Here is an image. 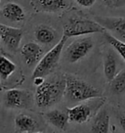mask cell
I'll list each match as a JSON object with an SVG mask.
<instances>
[{
  "label": "cell",
  "instance_id": "277c9868",
  "mask_svg": "<svg viewBox=\"0 0 125 133\" xmlns=\"http://www.w3.org/2000/svg\"><path fill=\"white\" fill-rule=\"evenodd\" d=\"M106 29L95 20L81 17H71L64 25L63 34L70 38L86 36L93 33H104Z\"/></svg>",
  "mask_w": 125,
  "mask_h": 133
},
{
  "label": "cell",
  "instance_id": "ffe728a7",
  "mask_svg": "<svg viewBox=\"0 0 125 133\" xmlns=\"http://www.w3.org/2000/svg\"><path fill=\"white\" fill-rule=\"evenodd\" d=\"M106 41L108 42L109 45L113 48V50L116 52L117 54L120 56V58L124 61L125 63V42L122 40L117 39L116 37H114L113 35H112L108 31H105L103 33Z\"/></svg>",
  "mask_w": 125,
  "mask_h": 133
},
{
  "label": "cell",
  "instance_id": "9a60e30c",
  "mask_svg": "<svg viewBox=\"0 0 125 133\" xmlns=\"http://www.w3.org/2000/svg\"><path fill=\"white\" fill-rule=\"evenodd\" d=\"M110 116L107 109H101L92 118L91 133H108Z\"/></svg>",
  "mask_w": 125,
  "mask_h": 133
},
{
  "label": "cell",
  "instance_id": "484cf974",
  "mask_svg": "<svg viewBox=\"0 0 125 133\" xmlns=\"http://www.w3.org/2000/svg\"><path fill=\"white\" fill-rule=\"evenodd\" d=\"M30 133H46V132H43V131H35V132H30Z\"/></svg>",
  "mask_w": 125,
  "mask_h": 133
},
{
  "label": "cell",
  "instance_id": "2e32d148",
  "mask_svg": "<svg viewBox=\"0 0 125 133\" xmlns=\"http://www.w3.org/2000/svg\"><path fill=\"white\" fill-rule=\"evenodd\" d=\"M34 36L38 43L43 45L53 44L58 37V33L48 25H39L34 29Z\"/></svg>",
  "mask_w": 125,
  "mask_h": 133
},
{
  "label": "cell",
  "instance_id": "6da1fadb",
  "mask_svg": "<svg viewBox=\"0 0 125 133\" xmlns=\"http://www.w3.org/2000/svg\"><path fill=\"white\" fill-rule=\"evenodd\" d=\"M65 74L55 75L36 87L34 94V103L39 109L50 108L62 100L65 94Z\"/></svg>",
  "mask_w": 125,
  "mask_h": 133
},
{
  "label": "cell",
  "instance_id": "5bb4252c",
  "mask_svg": "<svg viewBox=\"0 0 125 133\" xmlns=\"http://www.w3.org/2000/svg\"><path fill=\"white\" fill-rule=\"evenodd\" d=\"M15 127L19 133L35 132L38 131L39 123L33 116L21 112L15 117Z\"/></svg>",
  "mask_w": 125,
  "mask_h": 133
},
{
  "label": "cell",
  "instance_id": "7c38bea8",
  "mask_svg": "<svg viewBox=\"0 0 125 133\" xmlns=\"http://www.w3.org/2000/svg\"><path fill=\"white\" fill-rule=\"evenodd\" d=\"M119 66V60L116 52L113 49H108L104 54L103 58V68L104 75L107 82H109L117 75Z\"/></svg>",
  "mask_w": 125,
  "mask_h": 133
},
{
  "label": "cell",
  "instance_id": "9c48e42d",
  "mask_svg": "<svg viewBox=\"0 0 125 133\" xmlns=\"http://www.w3.org/2000/svg\"><path fill=\"white\" fill-rule=\"evenodd\" d=\"M24 35L23 29L3 25L0 23V41L10 51L17 52Z\"/></svg>",
  "mask_w": 125,
  "mask_h": 133
},
{
  "label": "cell",
  "instance_id": "7402d4cb",
  "mask_svg": "<svg viewBox=\"0 0 125 133\" xmlns=\"http://www.w3.org/2000/svg\"><path fill=\"white\" fill-rule=\"evenodd\" d=\"M76 4L82 8H91L96 3V0H73Z\"/></svg>",
  "mask_w": 125,
  "mask_h": 133
},
{
  "label": "cell",
  "instance_id": "f1b7e54d",
  "mask_svg": "<svg viewBox=\"0 0 125 133\" xmlns=\"http://www.w3.org/2000/svg\"><path fill=\"white\" fill-rule=\"evenodd\" d=\"M0 1H1V0H0Z\"/></svg>",
  "mask_w": 125,
  "mask_h": 133
},
{
  "label": "cell",
  "instance_id": "d6986e66",
  "mask_svg": "<svg viewBox=\"0 0 125 133\" xmlns=\"http://www.w3.org/2000/svg\"><path fill=\"white\" fill-rule=\"evenodd\" d=\"M17 66L10 59L5 56H0V79L6 81L16 71Z\"/></svg>",
  "mask_w": 125,
  "mask_h": 133
},
{
  "label": "cell",
  "instance_id": "3957f363",
  "mask_svg": "<svg viewBox=\"0 0 125 133\" xmlns=\"http://www.w3.org/2000/svg\"><path fill=\"white\" fill-rule=\"evenodd\" d=\"M105 97H97L81 102L67 110L68 119L71 122L82 124L92 119L106 103Z\"/></svg>",
  "mask_w": 125,
  "mask_h": 133
},
{
  "label": "cell",
  "instance_id": "603a6c76",
  "mask_svg": "<svg viewBox=\"0 0 125 133\" xmlns=\"http://www.w3.org/2000/svg\"><path fill=\"white\" fill-rule=\"evenodd\" d=\"M116 116L118 119V123L121 129L125 132V112L124 111H117Z\"/></svg>",
  "mask_w": 125,
  "mask_h": 133
},
{
  "label": "cell",
  "instance_id": "44dd1931",
  "mask_svg": "<svg viewBox=\"0 0 125 133\" xmlns=\"http://www.w3.org/2000/svg\"><path fill=\"white\" fill-rule=\"evenodd\" d=\"M108 8H121L125 7V0H101Z\"/></svg>",
  "mask_w": 125,
  "mask_h": 133
},
{
  "label": "cell",
  "instance_id": "4fadbf2b",
  "mask_svg": "<svg viewBox=\"0 0 125 133\" xmlns=\"http://www.w3.org/2000/svg\"><path fill=\"white\" fill-rule=\"evenodd\" d=\"M43 116L49 124L60 131L64 132L67 129L68 122H70L67 112H64L59 109H54L44 112Z\"/></svg>",
  "mask_w": 125,
  "mask_h": 133
},
{
  "label": "cell",
  "instance_id": "e0dca14e",
  "mask_svg": "<svg viewBox=\"0 0 125 133\" xmlns=\"http://www.w3.org/2000/svg\"><path fill=\"white\" fill-rule=\"evenodd\" d=\"M2 15L11 22L19 23L25 20V12L21 5L15 2H8L2 9Z\"/></svg>",
  "mask_w": 125,
  "mask_h": 133
},
{
  "label": "cell",
  "instance_id": "d4e9b609",
  "mask_svg": "<svg viewBox=\"0 0 125 133\" xmlns=\"http://www.w3.org/2000/svg\"><path fill=\"white\" fill-rule=\"evenodd\" d=\"M112 133H116V127L113 125V128H112Z\"/></svg>",
  "mask_w": 125,
  "mask_h": 133
},
{
  "label": "cell",
  "instance_id": "4316f807",
  "mask_svg": "<svg viewBox=\"0 0 125 133\" xmlns=\"http://www.w3.org/2000/svg\"><path fill=\"white\" fill-rule=\"evenodd\" d=\"M1 89H2V83H1V79H0V91H1Z\"/></svg>",
  "mask_w": 125,
  "mask_h": 133
},
{
  "label": "cell",
  "instance_id": "30bf717a",
  "mask_svg": "<svg viewBox=\"0 0 125 133\" xmlns=\"http://www.w3.org/2000/svg\"><path fill=\"white\" fill-rule=\"evenodd\" d=\"M31 4L36 12L60 14L70 8L68 0H31Z\"/></svg>",
  "mask_w": 125,
  "mask_h": 133
},
{
  "label": "cell",
  "instance_id": "ba28073f",
  "mask_svg": "<svg viewBox=\"0 0 125 133\" xmlns=\"http://www.w3.org/2000/svg\"><path fill=\"white\" fill-rule=\"evenodd\" d=\"M94 20L99 23L106 31L109 32L119 40L125 41V17H100Z\"/></svg>",
  "mask_w": 125,
  "mask_h": 133
},
{
  "label": "cell",
  "instance_id": "8fae6325",
  "mask_svg": "<svg viewBox=\"0 0 125 133\" xmlns=\"http://www.w3.org/2000/svg\"><path fill=\"white\" fill-rule=\"evenodd\" d=\"M21 55L27 66H36L43 55V48L37 42H27L21 48Z\"/></svg>",
  "mask_w": 125,
  "mask_h": 133
},
{
  "label": "cell",
  "instance_id": "7a4b0ae2",
  "mask_svg": "<svg viewBox=\"0 0 125 133\" xmlns=\"http://www.w3.org/2000/svg\"><path fill=\"white\" fill-rule=\"evenodd\" d=\"M65 76L66 88L64 96L70 103H81L92 98L102 97L100 90L84 79L70 74H65Z\"/></svg>",
  "mask_w": 125,
  "mask_h": 133
},
{
  "label": "cell",
  "instance_id": "ac0fdd59",
  "mask_svg": "<svg viewBox=\"0 0 125 133\" xmlns=\"http://www.w3.org/2000/svg\"><path fill=\"white\" fill-rule=\"evenodd\" d=\"M108 83L109 91L113 95H122L125 93V68L117 72V75L113 77Z\"/></svg>",
  "mask_w": 125,
  "mask_h": 133
},
{
  "label": "cell",
  "instance_id": "83f0119b",
  "mask_svg": "<svg viewBox=\"0 0 125 133\" xmlns=\"http://www.w3.org/2000/svg\"><path fill=\"white\" fill-rule=\"evenodd\" d=\"M54 133H59V132H54Z\"/></svg>",
  "mask_w": 125,
  "mask_h": 133
},
{
  "label": "cell",
  "instance_id": "cb8c5ba5",
  "mask_svg": "<svg viewBox=\"0 0 125 133\" xmlns=\"http://www.w3.org/2000/svg\"><path fill=\"white\" fill-rule=\"evenodd\" d=\"M45 81L44 77H34L33 78V84L37 87L39 85H41L42 83Z\"/></svg>",
  "mask_w": 125,
  "mask_h": 133
},
{
  "label": "cell",
  "instance_id": "52a82bcc",
  "mask_svg": "<svg viewBox=\"0 0 125 133\" xmlns=\"http://www.w3.org/2000/svg\"><path fill=\"white\" fill-rule=\"evenodd\" d=\"M94 40L89 36H80L71 42L65 50V58L67 63L75 64L87 56L94 48Z\"/></svg>",
  "mask_w": 125,
  "mask_h": 133
},
{
  "label": "cell",
  "instance_id": "5b68a950",
  "mask_svg": "<svg viewBox=\"0 0 125 133\" xmlns=\"http://www.w3.org/2000/svg\"><path fill=\"white\" fill-rule=\"evenodd\" d=\"M67 38H68L67 36L63 34L62 38L59 40L58 43L54 47H52L42 57L39 63L34 68L32 78H34V77H45L55 71V69L59 65L61 55L63 53V49L65 47V44L67 42Z\"/></svg>",
  "mask_w": 125,
  "mask_h": 133
},
{
  "label": "cell",
  "instance_id": "8992f818",
  "mask_svg": "<svg viewBox=\"0 0 125 133\" xmlns=\"http://www.w3.org/2000/svg\"><path fill=\"white\" fill-rule=\"evenodd\" d=\"M4 106L13 110H30L34 103V95L25 89H9L3 96Z\"/></svg>",
  "mask_w": 125,
  "mask_h": 133
}]
</instances>
